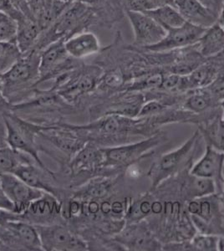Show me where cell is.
<instances>
[{
    "label": "cell",
    "instance_id": "obj_39",
    "mask_svg": "<svg viewBox=\"0 0 224 251\" xmlns=\"http://www.w3.org/2000/svg\"><path fill=\"white\" fill-rule=\"evenodd\" d=\"M217 23L224 29V0H222L221 4H220Z\"/></svg>",
    "mask_w": 224,
    "mask_h": 251
},
{
    "label": "cell",
    "instance_id": "obj_36",
    "mask_svg": "<svg viewBox=\"0 0 224 251\" xmlns=\"http://www.w3.org/2000/svg\"><path fill=\"white\" fill-rule=\"evenodd\" d=\"M0 209L14 213V205L11 200L6 195L2 188L0 187ZM15 214V213H14Z\"/></svg>",
    "mask_w": 224,
    "mask_h": 251
},
{
    "label": "cell",
    "instance_id": "obj_15",
    "mask_svg": "<svg viewBox=\"0 0 224 251\" xmlns=\"http://www.w3.org/2000/svg\"><path fill=\"white\" fill-rule=\"evenodd\" d=\"M61 212L62 205L58 198L45 192L28 206L20 218L34 226H46L56 224Z\"/></svg>",
    "mask_w": 224,
    "mask_h": 251
},
{
    "label": "cell",
    "instance_id": "obj_18",
    "mask_svg": "<svg viewBox=\"0 0 224 251\" xmlns=\"http://www.w3.org/2000/svg\"><path fill=\"white\" fill-rule=\"evenodd\" d=\"M73 132V130L61 125L59 127L42 126L39 134L71 158L88 142Z\"/></svg>",
    "mask_w": 224,
    "mask_h": 251
},
{
    "label": "cell",
    "instance_id": "obj_35",
    "mask_svg": "<svg viewBox=\"0 0 224 251\" xmlns=\"http://www.w3.org/2000/svg\"><path fill=\"white\" fill-rule=\"evenodd\" d=\"M26 3L32 17L36 21L45 5L44 0H26Z\"/></svg>",
    "mask_w": 224,
    "mask_h": 251
},
{
    "label": "cell",
    "instance_id": "obj_3",
    "mask_svg": "<svg viewBox=\"0 0 224 251\" xmlns=\"http://www.w3.org/2000/svg\"><path fill=\"white\" fill-rule=\"evenodd\" d=\"M104 74L99 65L82 63L76 68L60 75L54 79L51 91L55 92L66 101H75L84 95L97 90Z\"/></svg>",
    "mask_w": 224,
    "mask_h": 251
},
{
    "label": "cell",
    "instance_id": "obj_27",
    "mask_svg": "<svg viewBox=\"0 0 224 251\" xmlns=\"http://www.w3.org/2000/svg\"><path fill=\"white\" fill-rule=\"evenodd\" d=\"M220 104L224 109L223 116L212 119L211 123L201 126L199 131L204 137L207 144H210L224 152V100Z\"/></svg>",
    "mask_w": 224,
    "mask_h": 251
},
{
    "label": "cell",
    "instance_id": "obj_10",
    "mask_svg": "<svg viewBox=\"0 0 224 251\" xmlns=\"http://www.w3.org/2000/svg\"><path fill=\"white\" fill-rule=\"evenodd\" d=\"M163 141V137L159 133L154 134L147 140L129 143L125 145L111 147L102 149L104 155L103 168L105 167H125L132 164L141 157L155 149Z\"/></svg>",
    "mask_w": 224,
    "mask_h": 251
},
{
    "label": "cell",
    "instance_id": "obj_11",
    "mask_svg": "<svg viewBox=\"0 0 224 251\" xmlns=\"http://www.w3.org/2000/svg\"><path fill=\"white\" fill-rule=\"evenodd\" d=\"M206 29V28L194 25L189 22H185L179 27L167 29V34L160 42L145 47V49L148 51L162 53L191 47L199 42Z\"/></svg>",
    "mask_w": 224,
    "mask_h": 251
},
{
    "label": "cell",
    "instance_id": "obj_20",
    "mask_svg": "<svg viewBox=\"0 0 224 251\" xmlns=\"http://www.w3.org/2000/svg\"><path fill=\"white\" fill-rule=\"evenodd\" d=\"M104 155L102 149L95 143L87 142L77 153L71 158L70 170L71 174L79 175L84 173H94L102 169Z\"/></svg>",
    "mask_w": 224,
    "mask_h": 251
},
{
    "label": "cell",
    "instance_id": "obj_13",
    "mask_svg": "<svg viewBox=\"0 0 224 251\" xmlns=\"http://www.w3.org/2000/svg\"><path fill=\"white\" fill-rule=\"evenodd\" d=\"M0 187L14 205V213L20 216L28 206L45 192L32 188L14 174H0Z\"/></svg>",
    "mask_w": 224,
    "mask_h": 251
},
{
    "label": "cell",
    "instance_id": "obj_30",
    "mask_svg": "<svg viewBox=\"0 0 224 251\" xmlns=\"http://www.w3.org/2000/svg\"><path fill=\"white\" fill-rule=\"evenodd\" d=\"M213 98L208 90L198 89L186 99L184 107L195 114H200L213 105Z\"/></svg>",
    "mask_w": 224,
    "mask_h": 251
},
{
    "label": "cell",
    "instance_id": "obj_31",
    "mask_svg": "<svg viewBox=\"0 0 224 251\" xmlns=\"http://www.w3.org/2000/svg\"><path fill=\"white\" fill-rule=\"evenodd\" d=\"M219 239L213 234H195L190 241L192 251H219Z\"/></svg>",
    "mask_w": 224,
    "mask_h": 251
},
{
    "label": "cell",
    "instance_id": "obj_22",
    "mask_svg": "<svg viewBox=\"0 0 224 251\" xmlns=\"http://www.w3.org/2000/svg\"><path fill=\"white\" fill-rule=\"evenodd\" d=\"M66 50L71 57L77 60L98 54L101 47L97 34L92 31H85L75 34L65 42Z\"/></svg>",
    "mask_w": 224,
    "mask_h": 251
},
{
    "label": "cell",
    "instance_id": "obj_45",
    "mask_svg": "<svg viewBox=\"0 0 224 251\" xmlns=\"http://www.w3.org/2000/svg\"><path fill=\"white\" fill-rule=\"evenodd\" d=\"M4 246H5L4 243H3V240H1V238H0V248H3Z\"/></svg>",
    "mask_w": 224,
    "mask_h": 251
},
{
    "label": "cell",
    "instance_id": "obj_12",
    "mask_svg": "<svg viewBox=\"0 0 224 251\" xmlns=\"http://www.w3.org/2000/svg\"><path fill=\"white\" fill-rule=\"evenodd\" d=\"M1 226L0 238L28 251H43L35 226L21 219L9 220Z\"/></svg>",
    "mask_w": 224,
    "mask_h": 251
},
{
    "label": "cell",
    "instance_id": "obj_44",
    "mask_svg": "<svg viewBox=\"0 0 224 251\" xmlns=\"http://www.w3.org/2000/svg\"><path fill=\"white\" fill-rule=\"evenodd\" d=\"M64 2H66V3H75V2H78V1H80V0H62Z\"/></svg>",
    "mask_w": 224,
    "mask_h": 251
},
{
    "label": "cell",
    "instance_id": "obj_24",
    "mask_svg": "<svg viewBox=\"0 0 224 251\" xmlns=\"http://www.w3.org/2000/svg\"><path fill=\"white\" fill-rule=\"evenodd\" d=\"M198 51L203 57H210L224 51V29L219 24L206 29L195 45Z\"/></svg>",
    "mask_w": 224,
    "mask_h": 251
},
{
    "label": "cell",
    "instance_id": "obj_5",
    "mask_svg": "<svg viewBox=\"0 0 224 251\" xmlns=\"http://www.w3.org/2000/svg\"><path fill=\"white\" fill-rule=\"evenodd\" d=\"M199 138L200 131H197L181 148L162 155L154 162L148 172L152 189H156L157 186L173 177V174H178L180 170L190 165L199 146Z\"/></svg>",
    "mask_w": 224,
    "mask_h": 251
},
{
    "label": "cell",
    "instance_id": "obj_6",
    "mask_svg": "<svg viewBox=\"0 0 224 251\" xmlns=\"http://www.w3.org/2000/svg\"><path fill=\"white\" fill-rule=\"evenodd\" d=\"M3 117L8 146L29 155L43 170L53 174L40 159V149L35 142V137L40 133L42 126L22 120L11 113H4Z\"/></svg>",
    "mask_w": 224,
    "mask_h": 251
},
{
    "label": "cell",
    "instance_id": "obj_8",
    "mask_svg": "<svg viewBox=\"0 0 224 251\" xmlns=\"http://www.w3.org/2000/svg\"><path fill=\"white\" fill-rule=\"evenodd\" d=\"M65 40H58L40 51V83L52 80L82 64V60L71 57L66 50Z\"/></svg>",
    "mask_w": 224,
    "mask_h": 251
},
{
    "label": "cell",
    "instance_id": "obj_33",
    "mask_svg": "<svg viewBox=\"0 0 224 251\" xmlns=\"http://www.w3.org/2000/svg\"><path fill=\"white\" fill-rule=\"evenodd\" d=\"M123 9L125 11L145 12L153 9L149 0H121Z\"/></svg>",
    "mask_w": 224,
    "mask_h": 251
},
{
    "label": "cell",
    "instance_id": "obj_29",
    "mask_svg": "<svg viewBox=\"0 0 224 251\" xmlns=\"http://www.w3.org/2000/svg\"><path fill=\"white\" fill-rule=\"evenodd\" d=\"M22 56L16 41H0V75L8 72Z\"/></svg>",
    "mask_w": 224,
    "mask_h": 251
},
{
    "label": "cell",
    "instance_id": "obj_23",
    "mask_svg": "<svg viewBox=\"0 0 224 251\" xmlns=\"http://www.w3.org/2000/svg\"><path fill=\"white\" fill-rule=\"evenodd\" d=\"M14 174L32 188H37L41 191L51 194L56 198L60 197L59 190L54 188V186L50 184L46 177V174L54 175V174H50L43 170L39 166L36 167L32 163H26L20 165L14 172Z\"/></svg>",
    "mask_w": 224,
    "mask_h": 251
},
{
    "label": "cell",
    "instance_id": "obj_7",
    "mask_svg": "<svg viewBox=\"0 0 224 251\" xmlns=\"http://www.w3.org/2000/svg\"><path fill=\"white\" fill-rule=\"evenodd\" d=\"M150 118L132 120L119 114H107L99 120L95 121L88 125H63L74 131H91L105 137H122L130 135L144 136L150 127L148 126Z\"/></svg>",
    "mask_w": 224,
    "mask_h": 251
},
{
    "label": "cell",
    "instance_id": "obj_26",
    "mask_svg": "<svg viewBox=\"0 0 224 251\" xmlns=\"http://www.w3.org/2000/svg\"><path fill=\"white\" fill-rule=\"evenodd\" d=\"M145 14L156 20L166 30L172 28H176L187 22L178 10L172 5L157 7L145 12Z\"/></svg>",
    "mask_w": 224,
    "mask_h": 251
},
{
    "label": "cell",
    "instance_id": "obj_40",
    "mask_svg": "<svg viewBox=\"0 0 224 251\" xmlns=\"http://www.w3.org/2000/svg\"><path fill=\"white\" fill-rule=\"evenodd\" d=\"M3 103H8V101L5 100V98L3 97V81H2V76L0 75V104H3Z\"/></svg>",
    "mask_w": 224,
    "mask_h": 251
},
{
    "label": "cell",
    "instance_id": "obj_4",
    "mask_svg": "<svg viewBox=\"0 0 224 251\" xmlns=\"http://www.w3.org/2000/svg\"><path fill=\"white\" fill-rule=\"evenodd\" d=\"M187 211L199 233L224 235V201L220 194L188 201Z\"/></svg>",
    "mask_w": 224,
    "mask_h": 251
},
{
    "label": "cell",
    "instance_id": "obj_38",
    "mask_svg": "<svg viewBox=\"0 0 224 251\" xmlns=\"http://www.w3.org/2000/svg\"><path fill=\"white\" fill-rule=\"evenodd\" d=\"M152 8H157L161 6L172 5L174 6V0H149Z\"/></svg>",
    "mask_w": 224,
    "mask_h": 251
},
{
    "label": "cell",
    "instance_id": "obj_1",
    "mask_svg": "<svg viewBox=\"0 0 224 251\" xmlns=\"http://www.w3.org/2000/svg\"><path fill=\"white\" fill-rule=\"evenodd\" d=\"M97 29V20L93 9L81 1L71 3L49 29L42 32L33 50L41 51L58 40L65 41L85 31Z\"/></svg>",
    "mask_w": 224,
    "mask_h": 251
},
{
    "label": "cell",
    "instance_id": "obj_17",
    "mask_svg": "<svg viewBox=\"0 0 224 251\" xmlns=\"http://www.w3.org/2000/svg\"><path fill=\"white\" fill-rule=\"evenodd\" d=\"M224 151L207 144L204 155L195 165L191 167L190 174L197 177L213 180L217 193L222 194L224 190Z\"/></svg>",
    "mask_w": 224,
    "mask_h": 251
},
{
    "label": "cell",
    "instance_id": "obj_42",
    "mask_svg": "<svg viewBox=\"0 0 224 251\" xmlns=\"http://www.w3.org/2000/svg\"><path fill=\"white\" fill-rule=\"evenodd\" d=\"M219 251H224V238L219 239Z\"/></svg>",
    "mask_w": 224,
    "mask_h": 251
},
{
    "label": "cell",
    "instance_id": "obj_16",
    "mask_svg": "<svg viewBox=\"0 0 224 251\" xmlns=\"http://www.w3.org/2000/svg\"><path fill=\"white\" fill-rule=\"evenodd\" d=\"M115 239L132 251H158L162 248L148 224L142 221L128 224Z\"/></svg>",
    "mask_w": 224,
    "mask_h": 251
},
{
    "label": "cell",
    "instance_id": "obj_21",
    "mask_svg": "<svg viewBox=\"0 0 224 251\" xmlns=\"http://www.w3.org/2000/svg\"><path fill=\"white\" fill-rule=\"evenodd\" d=\"M192 165L182 169L181 174V183L179 184V193L187 202L190 200L204 197L207 195L216 194L217 187L214 181L208 178L197 177L190 174ZM218 194V193H217Z\"/></svg>",
    "mask_w": 224,
    "mask_h": 251
},
{
    "label": "cell",
    "instance_id": "obj_41",
    "mask_svg": "<svg viewBox=\"0 0 224 251\" xmlns=\"http://www.w3.org/2000/svg\"><path fill=\"white\" fill-rule=\"evenodd\" d=\"M11 18L9 17L8 15H5V14H3L2 12H0V24L3 23V22H5V21H8V20H10ZM13 20V19H12Z\"/></svg>",
    "mask_w": 224,
    "mask_h": 251
},
{
    "label": "cell",
    "instance_id": "obj_19",
    "mask_svg": "<svg viewBox=\"0 0 224 251\" xmlns=\"http://www.w3.org/2000/svg\"><path fill=\"white\" fill-rule=\"evenodd\" d=\"M174 7L187 22L202 28L217 23L219 14L199 0H174Z\"/></svg>",
    "mask_w": 224,
    "mask_h": 251
},
{
    "label": "cell",
    "instance_id": "obj_9",
    "mask_svg": "<svg viewBox=\"0 0 224 251\" xmlns=\"http://www.w3.org/2000/svg\"><path fill=\"white\" fill-rule=\"evenodd\" d=\"M43 251H83L88 246L81 237L60 224L35 226Z\"/></svg>",
    "mask_w": 224,
    "mask_h": 251
},
{
    "label": "cell",
    "instance_id": "obj_14",
    "mask_svg": "<svg viewBox=\"0 0 224 251\" xmlns=\"http://www.w3.org/2000/svg\"><path fill=\"white\" fill-rule=\"evenodd\" d=\"M133 29V46L145 48L160 42L167 34V30L156 20L141 12L125 11Z\"/></svg>",
    "mask_w": 224,
    "mask_h": 251
},
{
    "label": "cell",
    "instance_id": "obj_34",
    "mask_svg": "<svg viewBox=\"0 0 224 251\" xmlns=\"http://www.w3.org/2000/svg\"><path fill=\"white\" fill-rule=\"evenodd\" d=\"M0 12L8 15L15 22L25 17V15L21 12L19 11L9 0H0Z\"/></svg>",
    "mask_w": 224,
    "mask_h": 251
},
{
    "label": "cell",
    "instance_id": "obj_28",
    "mask_svg": "<svg viewBox=\"0 0 224 251\" xmlns=\"http://www.w3.org/2000/svg\"><path fill=\"white\" fill-rule=\"evenodd\" d=\"M32 159L29 155L12 149L9 146L0 147V174H14L20 165L31 163Z\"/></svg>",
    "mask_w": 224,
    "mask_h": 251
},
{
    "label": "cell",
    "instance_id": "obj_37",
    "mask_svg": "<svg viewBox=\"0 0 224 251\" xmlns=\"http://www.w3.org/2000/svg\"><path fill=\"white\" fill-rule=\"evenodd\" d=\"M9 1H10V2L13 3V5H14L19 11L21 12L25 16L29 18V19H31V20H34L33 17H32L31 14H30L29 9H28V5H27V3H26V0H9Z\"/></svg>",
    "mask_w": 224,
    "mask_h": 251
},
{
    "label": "cell",
    "instance_id": "obj_32",
    "mask_svg": "<svg viewBox=\"0 0 224 251\" xmlns=\"http://www.w3.org/2000/svg\"><path fill=\"white\" fill-rule=\"evenodd\" d=\"M17 23L14 20L0 24V41H16Z\"/></svg>",
    "mask_w": 224,
    "mask_h": 251
},
{
    "label": "cell",
    "instance_id": "obj_25",
    "mask_svg": "<svg viewBox=\"0 0 224 251\" xmlns=\"http://www.w3.org/2000/svg\"><path fill=\"white\" fill-rule=\"evenodd\" d=\"M16 23V43L21 52L25 54L34 48L42 34V29H40V25L35 20L25 16Z\"/></svg>",
    "mask_w": 224,
    "mask_h": 251
},
{
    "label": "cell",
    "instance_id": "obj_43",
    "mask_svg": "<svg viewBox=\"0 0 224 251\" xmlns=\"http://www.w3.org/2000/svg\"><path fill=\"white\" fill-rule=\"evenodd\" d=\"M53 2H54V0H44L45 5H50V4H51Z\"/></svg>",
    "mask_w": 224,
    "mask_h": 251
},
{
    "label": "cell",
    "instance_id": "obj_2",
    "mask_svg": "<svg viewBox=\"0 0 224 251\" xmlns=\"http://www.w3.org/2000/svg\"><path fill=\"white\" fill-rule=\"evenodd\" d=\"M40 52L32 50L25 54L4 74L3 81V97L8 103L19 100L27 92L33 91L40 82Z\"/></svg>",
    "mask_w": 224,
    "mask_h": 251
}]
</instances>
